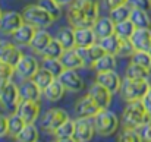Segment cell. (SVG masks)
Listing matches in <instances>:
<instances>
[{
    "instance_id": "1",
    "label": "cell",
    "mask_w": 151,
    "mask_h": 142,
    "mask_svg": "<svg viewBox=\"0 0 151 142\" xmlns=\"http://www.w3.org/2000/svg\"><path fill=\"white\" fill-rule=\"evenodd\" d=\"M100 16L99 0H72L68 4V21L70 27H91Z\"/></svg>"
},
{
    "instance_id": "2",
    "label": "cell",
    "mask_w": 151,
    "mask_h": 142,
    "mask_svg": "<svg viewBox=\"0 0 151 142\" xmlns=\"http://www.w3.org/2000/svg\"><path fill=\"white\" fill-rule=\"evenodd\" d=\"M151 120L150 114L147 113L142 101H131L128 103V105L123 108L122 117H120V123L126 128H135L139 129L141 126H144L145 123H148Z\"/></svg>"
},
{
    "instance_id": "3",
    "label": "cell",
    "mask_w": 151,
    "mask_h": 142,
    "mask_svg": "<svg viewBox=\"0 0 151 142\" xmlns=\"http://www.w3.org/2000/svg\"><path fill=\"white\" fill-rule=\"evenodd\" d=\"M150 90L151 84L148 82V79L125 78L122 81V87H120L119 94L122 97V100H125L126 103H131V101H141Z\"/></svg>"
},
{
    "instance_id": "4",
    "label": "cell",
    "mask_w": 151,
    "mask_h": 142,
    "mask_svg": "<svg viewBox=\"0 0 151 142\" xmlns=\"http://www.w3.org/2000/svg\"><path fill=\"white\" fill-rule=\"evenodd\" d=\"M93 122H94L96 133L99 136H103V138L114 135L119 129V119L109 108H101L93 117Z\"/></svg>"
},
{
    "instance_id": "5",
    "label": "cell",
    "mask_w": 151,
    "mask_h": 142,
    "mask_svg": "<svg viewBox=\"0 0 151 142\" xmlns=\"http://www.w3.org/2000/svg\"><path fill=\"white\" fill-rule=\"evenodd\" d=\"M22 16H24V21L31 24L32 27H35L37 29H41V28H49L53 25L54 22V18L51 16L50 13L43 9L38 3L37 4H28L24 10H22Z\"/></svg>"
},
{
    "instance_id": "6",
    "label": "cell",
    "mask_w": 151,
    "mask_h": 142,
    "mask_svg": "<svg viewBox=\"0 0 151 142\" xmlns=\"http://www.w3.org/2000/svg\"><path fill=\"white\" fill-rule=\"evenodd\" d=\"M69 119V114L63 110V108H59V107H53L49 108L44 116L41 117V122H40V126L43 131L49 132V133H54L56 129L65 122Z\"/></svg>"
},
{
    "instance_id": "7",
    "label": "cell",
    "mask_w": 151,
    "mask_h": 142,
    "mask_svg": "<svg viewBox=\"0 0 151 142\" xmlns=\"http://www.w3.org/2000/svg\"><path fill=\"white\" fill-rule=\"evenodd\" d=\"M21 101V95H19V88L18 84H15L12 79L4 85L1 94H0V105L4 111L9 113H15L18 108V104Z\"/></svg>"
},
{
    "instance_id": "8",
    "label": "cell",
    "mask_w": 151,
    "mask_h": 142,
    "mask_svg": "<svg viewBox=\"0 0 151 142\" xmlns=\"http://www.w3.org/2000/svg\"><path fill=\"white\" fill-rule=\"evenodd\" d=\"M40 67H41V63H38L34 56L22 54L21 60L15 66V73L22 79H32Z\"/></svg>"
},
{
    "instance_id": "9",
    "label": "cell",
    "mask_w": 151,
    "mask_h": 142,
    "mask_svg": "<svg viewBox=\"0 0 151 142\" xmlns=\"http://www.w3.org/2000/svg\"><path fill=\"white\" fill-rule=\"evenodd\" d=\"M94 135H96V129H94L93 117H79L78 116V119H75V135H73V141L88 142L93 139Z\"/></svg>"
},
{
    "instance_id": "10",
    "label": "cell",
    "mask_w": 151,
    "mask_h": 142,
    "mask_svg": "<svg viewBox=\"0 0 151 142\" xmlns=\"http://www.w3.org/2000/svg\"><path fill=\"white\" fill-rule=\"evenodd\" d=\"M40 111H41L40 101L22 100V98L16 108V113L25 120V123H35L37 119L40 117Z\"/></svg>"
},
{
    "instance_id": "11",
    "label": "cell",
    "mask_w": 151,
    "mask_h": 142,
    "mask_svg": "<svg viewBox=\"0 0 151 142\" xmlns=\"http://www.w3.org/2000/svg\"><path fill=\"white\" fill-rule=\"evenodd\" d=\"M24 16L22 13L16 10H7L3 12L1 21H0V32L4 35H12L22 24H24Z\"/></svg>"
},
{
    "instance_id": "12",
    "label": "cell",
    "mask_w": 151,
    "mask_h": 142,
    "mask_svg": "<svg viewBox=\"0 0 151 142\" xmlns=\"http://www.w3.org/2000/svg\"><path fill=\"white\" fill-rule=\"evenodd\" d=\"M100 110V105L90 94H85L75 103V113L79 117H94Z\"/></svg>"
},
{
    "instance_id": "13",
    "label": "cell",
    "mask_w": 151,
    "mask_h": 142,
    "mask_svg": "<svg viewBox=\"0 0 151 142\" xmlns=\"http://www.w3.org/2000/svg\"><path fill=\"white\" fill-rule=\"evenodd\" d=\"M96 82L110 90L113 94L120 91L122 87V78L116 70H107V72H97L96 73Z\"/></svg>"
},
{
    "instance_id": "14",
    "label": "cell",
    "mask_w": 151,
    "mask_h": 142,
    "mask_svg": "<svg viewBox=\"0 0 151 142\" xmlns=\"http://www.w3.org/2000/svg\"><path fill=\"white\" fill-rule=\"evenodd\" d=\"M22 57V51L15 43L0 41V62H4L10 66H16Z\"/></svg>"
},
{
    "instance_id": "15",
    "label": "cell",
    "mask_w": 151,
    "mask_h": 142,
    "mask_svg": "<svg viewBox=\"0 0 151 142\" xmlns=\"http://www.w3.org/2000/svg\"><path fill=\"white\" fill-rule=\"evenodd\" d=\"M59 79L63 84V87L66 88V91L79 93V91L84 90V81L78 75V72L73 70V69H65L62 72V75L59 76Z\"/></svg>"
},
{
    "instance_id": "16",
    "label": "cell",
    "mask_w": 151,
    "mask_h": 142,
    "mask_svg": "<svg viewBox=\"0 0 151 142\" xmlns=\"http://www.w3.org/2000/svg\"><path fill=\"white\" fill-rule=\"evenodd\" d=\"M19 95L22 100H32V101H40L43 90L35 84L34 79H22L21 84H18Z\"/></svg>"
},
{
    "instance_id": "17",
    "label": "cell",
    "mask_w": 151,
    "mask_h": 142,
    "mask_svg": "<svg viewBox=\"0 0 151 142\" xmlns=\"http://www.w3.org/2000/svg\"><path fill=\"white\" fill-rule=\"evenodd\" d=\"M88 94L91 95L96 103L100 105V108H109L111 104V98H113V93L110 90H107L106 87H103L100 84L94 82L88 91Z\"/></svg>"
},
{
    "instance_id": "18",
    "label": "cell",
    "mask_w": 151,
    "mask_h": 142,
    "mask_svg": "<svg viewBox=\"0 0 151 142\" xmlns=\"http://www.w3.org/2000/svg\"><path fill=\"white\" fill-rule=\"evenodd\" d=\"M93 29H94V34H96L97 40H101L104 37H109V35L114 34L116 24L113 22V19L110 16H99L97 21L93 25Z\"/></svg>"
},
{
    "instance_id": "19",
    "label": "cell",
    "mask_w": 151,
    "mask_h": 142,
    "mask_svg": "<svg viewBox=\"0 0 151 142\" xmlns=\"http://www.w3.org/2000/svg\"><path fill=\"white\" fill-rule=\"evenodd\" d=\"M35 31H37L35 27H32V25L28 24V22H24V24L12 34L13 43L18 44V46H29L31 41H32V38H34Z\"/></svg>"
},
{
    "instance_id": "20",
    "label": "cell",
    "mask_w": 151,
    "mask_h": 142,
    "mask_svg": "<svg viewBox=\"0 0 151 142\" xmlns=\"http://www.w3.org/2000/svg\"><path fill=\"white\" fill-rule=\"evenodd\" d=\"M75 29V44L76 47H90L94 43H97V37L94 34V29L91 27H79Z\"/></svg>"
},
{
    "instance_id": "21",
    "label": "cell",
    "mask_w": 151,
    "mask_h": 142,
    "mask_svg": "<svg viewBox=\"0 0 151 142\" xmlns=\"http://www.w3.org/2000/svg\"><path fill=\"white\" fill-rule=\"evenodd\" d=\"M131 43L135 50H147L151 46V28H137L131 37Z\"/></svg>"
},
{
    "instance_id": "22",
    "label": "cell",
    "mask_w": 151,
    "mask_h": 142,
    "mask_svg": "<svg viewBox=\"0 0 151 142\" xmlns=\"http://www.w3.org/2000/svg\"><path fill=\"white\" fill-rule=\"evenodd\" d=\"M60 62H62V65L65 66V69L78 70V69L85 67V66H84V60L81 59V56L78 54V51H76L75 48H68V50H65L63 54L60 56Z\"/></svg>"
},
{
    "instance_id": "23",
    "label": "cell",
    "mask_w": 151,
    "mask_h": 142,
    "mask_svg": "<svg viewBox=\"0 0 151 142\" xmlns=\"http://www.w3.org/2000/svg\"><path fill=\"white\" fill-rule=\"evenodd\" d=\"M51 40H53V37L50 35V32L47 31V28L37 29L35 34H34V38H32V41L29 44V47H31V50L34 53L41 54L44 51V48L49 46V43H50Z\"/></svg>"
},
{
    "instance_id": "24",
    "label": "cell",
    "mask_w": 151,
    "mask_h": 142,
    "mask_svg": "<svg viewBox=\"0 0 151 142\" xmlns=\"http://www.w3.org/2000/svg\"><path fill=\"white\" fill-rule=\"evenodd\" d=\"M54 139L60 142H69L73 141V135H75V120H72L70 117L68 120H65L53 133Z\"/></svg>"
},
{
    "instance_id": "25",
    "label": "cell",
    "mask_w": 151,
    "mask_h": 142,
    "mask_svg": "<svg viewBox=\"0 0 151 142\" xmlns=\"http://www.w3.org/2000/svg\"><path fill=\"white\" fill-rule=\"evenodd\" d=\"M66 93V88L63 87V84L60 82L59 78H56L50 85L43 91V95L46 97V100H49L50 103H56L59 100L63 98V95Z\"/></svg>"
},
{
    "instance_id": "26",
    "label": "cell",
    "mask_w": 151,
    "mask_h": 142,
    "mask_svg": "<svg viewBox=\"0 0 151 142\" xmlns=\"http://www.w3.org/2000/svg\"><path fill=\"white\" fill-rule=\"evenodd\" d=\"M56 38L59 40V43L63 46L65 50L68 48H75V29L73 27H62L59 28L57 34H56Z\"/></svg>"
},
{
    "instance_id": "27",
    "label": "cell",
    "mask_w": 151,
    "mask_h": 142,
    "mask_svg": "<svg viewBox=\"0 0 151 142\" xmlns=\"http://www.w3.org/2000/svg\"><path fill=\"white\" fill-rule=\"evenodd\" d=\"M129 19L134 22V25L137 28H151V18L148 15V12L144 10V9L132 7Z\"/></svg>"
},
{
    "instance_id": "28",
    "label": "cell",
    "mask_w": 151,
    "mask_h": 142,
    "mask_svg": "<svg viewBox=\"0 0 151 142\" xmlns=\"http://www.w3.org/2000/svg\"><path fill=\"white\" fill-rule=\"evenodd\" d=\"M15 139L19 142H37L40 139L38 128L34 123H27L24 126V129L15 136Z\"/></svg>"
},
{
    "instance_id": "29",
    "label": "cell",
    "mask_w": 151,
    "mask_h": 142,
    "mask_svg": "<svg viewBox=\"0 0 151 142\" xmlns=\"http://www.w3.org/2000/svg\"><path fill=\"white\" fill-rule=\"evenodd\" d=\"M25 125H27L25 120L16 111L15 113H9V116H7V135L12 136V138H15L24 129Z\"/></svg>"
},
{
    "instance_id": "30",
    "label": "cell",
    "mask_w": 151,
    "mask_h": 142,
    "mask_svg": "<svg viewBox=\"0 0 151 142\" xmlns=\"http://www.w3.org/2000/svg\"><path fill=\"white\" fill-rule=\"evenodd\" d=\"M97 72H107V70H114L116 69V54H110V53H104L100 59L94 63L93 67Z\"/></svg>"
},
{
    "instance_id": "31",
    "label": "cell",
    "mask_w": 151,
    "mask_h": 142,
    "mask_svg": "<svg viewBox=\"0 0 151 142\" xmlns=\"http://www.w3.org/2000/svg\"><path fill=\"white\" fill-rule=\"evenodd\" d=\"M131 12H132V6H131V3H128V1H126V3H123V4H119V6H116V7L110 9L109 16L113 19V22H114V24H117V22H122V21L129 19Z\"/></svg>"
},
{
    "instance_id": "32",
    "label": "cell",
    "mask_w": 151,
    "mask_h": 142,
    "mask_svg": "<svg viewBox=\"0 0 151 142\" xmlns=\"http://www.w3.org/2000/svg\"><path fill=\"white\" fill-rule=\"evenodd\" d=\"M150 72L151 70H148V69L131 62L125 69V78H129V79H148Z\"/></svg>"
},
{
    "instance_id": "33",
    "label": "cell",
    "mask_w": 151,
    "mask_h": 142,
    "mask_svg": "<svg viewBox=\"0 0 151 142\" xmlns=\"http://www.w3.org/2000/svg\"><path fill=\"white\" fill-rule=\"evenodd\" d=\"M32 79H34V81H35V84H37L43 91H44L51 82L56 79V76H54L51 72H49L46 67H43V66H41V67L38 69V72L34 75V78H32Z\"/></svg>"
},
{
    "instance_id": "34",
    "label": "cell",
    "mask_w": 151,
    "mask_h": 142,
    "mask_svg": "<svg viewBox=\"0 0 151 142\" xmlns=\"http://www.w3.org/2000/svg\"><path fill=\"white\" fill-rule=\"evenodd\" d=\"M137 29V27L134 25V22L131 19H126V21H122V22H117L116 24V29H114V34L119 37V38H128L131 40L134 31Z\"/></svg>"
},
{
    "instance_id": "35",
    "label": "cell",
    "mask_w": 151,
    "mask_h": 142,
    "mask_svg": "<svg viewBox=\"0 0 151 142\" xmlns=\"http://www.w3.org/2000/svg\"><path fill=\"white\" fill-rule=\"evenodd\" d=\"M41 66L46 67L49 72H51L56 78H59L62 75V72L65 70V66L62 65L60 59H51V57H43Z\"/></svg>"
},
{
    "instance_id": "36",
    "label": "cell",
    "mask_w": 151,
    "mask_h": 142,
    "mask_svg": "<svg viewBox=\"0 0 151 142\" xmlns=\"http://www.w3.org/2000/svg\"><path fill=\"white\" fill-rule=\"evenodd\" d=\"M63 51H65V48L59 43V40L57 38H53L50 43H49V46L44 48V51L41 53V56L43 57H51V59H60V56L63 54Z\"/></svg>"
},
{
    "instance_id": "37",
    "label": "cell",
    "mask_w": 151,
    "mask_h": 142,
    "mask_svg": "<svg viewBox=\"0 0 151 142\" xmlns=\"http://www.w3.org/2000/svg\"><path fill=\"white\" fill-rule=\"evenodd\" d=\"M131 62L151 70V56L147 50H135L134 54L131 56Z\"/></svg>"
},
{
    "instance_id": "38",
    "label": "cell",
    "mask_w": 151,
    "mask_h": 142,
    "mask_svg": "<svg viewBox=\"0 0 151 142\" xmlns=\"http://www.w3.org/2000/svg\"><path fill=\"white\" fill-rule=\"evenodd\" d=\"M99 43L101 44V47L104 48L106 53H110V54H116L117 53V48H119V43H120V38L113 34V35H109V37H104L99 40Z\"/></svg>"
},
{
    "instance_id": "39",
    "label": "cell",
    "mask_w": 151,
    "mask_h": 142,
    "mask_svg": "<svg viewBox=\"0 0 151 142\" xmlns=\"http://www.w3.org/2000/svg\"><path fill=\"white\" fill-rule=\"evenodd\" d=\"M38 4L50 13L54 21L62 16V4L57 0H38Z\"/></svg>"
},
{
    "instance_id": "40",
    "label": "cell",
    "mask_w": 151,
    "mask_h": 142,
    "mask_svg": "<svg viewBox=\"0 0 151 142\" xmlns=\"http://www.w3.org/2000/svg\"><path fill=\"white\" fill-rule=\"evenodd\" d=\"M117 139L120 142H141L142 141L138 129H135V128H126V126H123V129L119 133Z\"/></svg>"
},
{
    "instance_id": "41",
    "label": "cell",
    "mask_w": 151,
    "mask_h": 142,
    "mask_svg": "<svg viewBox=\"0 0 151 142\" xmlns=\"http://www.w3.org/2000/svg\"><path fill=\"white\" fill-rule=\"evenodd\" d=\"M135 51V47L132 46L131 40L128 38H120V43H119V48H117V53L116 56L119 57H131Z\"/></svg>"
},
{
    "instance_id": "42",
    "label": "cell",
    "mask_w": 151,
    "mask_h": 142,
    "mask_svg": "<svg viewBox=\"0 0 151 142\" xmlns=\"http://www.w3.org/2000/svg\"><path fill=\"white\" fill-rule=\"evenodd\" d=\"M15 73V67L4 63V62H0V82H7L12 79Z\"/></svg>"
},
{
    "instance_id": "43",
    "label": "cell",
    "mask_w": 151,
    "mask_h": 142,
    "mask_svg": "<svg viewBox=\"0 0 151 142\" xmlns=\"http://www.w3.org/2000/svg\"><path fill=\"white\" fill-rule=\"evenodd\" d=\"M138 132H139L142 141L151 142V120L148 122V123H145L144 126H141V128L138 129Z\"/></svg>"
},
{
    "instance_id": "44",
    "label": "cell",
    "mask_w": 151,
    "mask_h": 142,
    "mask_svg": "<svg viewBox=\"0 0 151 142\" xmlns=\"http://www.w3.org/2000/svg\"><path fill=\"white\" fill-rule=\"evenodd\" d=\"M128 3H131L132 7H138V9H144V10H151V0H128Z\"/></svg>"
},
{
    "instance_id": "45",
    "label": "cell",
    "mask_w": 151,
    "mask_h": 142,
    "mask_svg": "<svg viewBox=\"0 0 151 142\" xmlns=\"http://www.w3.org/2000/svg\"><path fill=\"white\" fill-rule=\"evenodd\" d=\"M7 135V116L0 113V138H4Z\"/></svg>"
},
{
    "instance_id": "46",
    "label": "cell",
    "mask_w": 151,
    "mask_h": 142,
    "mask_svg": "<svg viewBox=\"0 0 151 142\" xmlns=\"http://www.w3.org/2000/svg\"><path fill=\"white\" fill-rule=\"evenodd\" d=\"M141 101H142V104H144V107H145L147 113L150 114V117H151V90L145 94V97H144Z\"/></svg>"
},
{
    "instance_id": "47",
    "label": "cell",
    "mask_w": 151,
    "mask_h": 142,
    "mask_svg": "<svg viewBox=\"0 0 151 142\" xmlns=\"http://www.w3.org/2000/svg\"><path fill=\"white\" fill-rule=\"evenodd\" d=\"M128 0H104V3H106V6L109 7V9H113V7H116V6H119V4H123V3H126Z\"/></svg>"
},
{
    "instance_id": "48",
    "label": "cell",
    "mask_w": 151,
    "mask_h": 142,
    "mask_svg": "<svg viewBox=\"0 0 151 142\" xmlns=\"http://www.w3.org/2000/svg\"><path fill=\"white\" fill-rule=\"evenodd\" d=\"M57 1H59V3L62 4V6H65V4H69V3H70L72 0H57Z\"/></svg>"
},
{
    "instance_id": "49",
    "label": "cell",
    "mask_w": 151,
    "mask_h": 142,
    "mask_svg": "<svg viewBox=\"0 0 151 142\" xmlns=\"http://www.w3.org/2000/svg\"><path fill=\"white\" fill-rule=\"evenodd\" d=\"M1 16H3V12H1V9H0V21H1Z\"/></svg>"
},
{
    "instance_id": "50",
    "label": "cell",
    "mask_w": 151,
    "mask_h": 142,
    "mask_svg": "<svg viewBox=\"0 0 151 142\" xmlns=\"http://www.w3.org/2000/svg\"><path fill=\"white\" fill-rule=\"evenodd\" d=\"M148 53H150V56H151V46H150V48H148Z\"/></svg>"
},
{
    "instance_id": "51",
    "label": "cell",
    "mask_w": 151,
    "mask_h": 142,
    "mask_svg": "<svg viewBox=\"0 0 151 142\" xmlns=\"http://www.w3.org/2000/svg\"><path fill=\"white\" fill-rule=\"evenodd\" d=\"M150 84H151V82H150Z\"/></svg>"
}]
</instances>
